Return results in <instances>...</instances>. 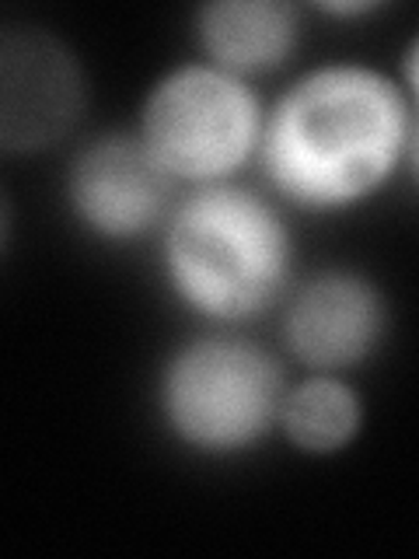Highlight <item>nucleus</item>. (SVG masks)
Returning a JSON list of instances; mask_svg holds the SVG:
<instances>
[{"label": "nucleus", "mask_w": 419, "mask_h": 559, "mask_svg": "<svg viewBox=\"0 0 419 559\" xmlns=\"http://www.w3.org/2000/svg\"><path fill=\"white\" fill-rule=\"evenodd\" d=\"M409 136L412 109L398 78L332 60L290 81L266 109L255 165L287 210L339 217L406 171Z\"/></svg>", "instance_id": "nucleus-1"}, {"label": "nucleus", "mask_w": 419, "mask_h": 559, "mask_svg": "<svg viewBox=\"0 0 419 559\" xmlns=\"http://www.w3.org/2000/svg\"><path fill=\"white\" fill-rule=\"evenodd\" d=\"M157 241L171 301L210 329L259 322L297 284L287 206L241 179L182 192Z\"/></svg>", "instance_id": "nucleus-2"}, {"label": "nucleus", "mask_w": 419, "mask_h": 559, "mask_svg": "<svg viewBox=\"0 0 419 559\" xmlns=\"http://www.w3.org/2000/svg\"><path fill=\"white\" fill-rule=\"evenodd\" d=\"M287 374L266 346L238 329L179 343L154 381V413L168 441L206 462H231L279 430Z\"/></svg>", "instance_id": "nucleus-3"}, {"label": "nucleus", "mask_w": 419, "mask_h": 559, "mask_svg": "<svg viewBox=\"0 0 419 559\" xmlns=\"http://www.w3.org/2000/svg\"><path fill=\"white\" fill-rule=\"evenodd\" d=\"M266 105L252 81L210 60L165 70L140 105L136 136L175 186L203 189L238 182L259 162Z\"/></svg>", "instance_id": "nucleus-4"}, {"label": "nucleus", "mask_w": 419, "mask_h": 559, "mask_svg": "<svg viewBox=\"0 0 419 559\" xmlns=\"http://www.w3.org/2000/svg\"><path fill=\"white\" fill-rule=\"evenodd\" d=\"M63 197L70 217L84 227L87 238L101 245H136L161 235L179 203V186L136 133H116L77 151L67 168Z\"/></svg>", "instance_id": "nucleus-5"}, {"label": "nucleus", "mask_w": 419, "mask_h": 559, "mask_svg": "<svg viewBox=\"0 0 419 559\" xmlns=\"http://www.w3.org/2000/svg\"><path fill=\"white\" fill-rule=\"evenodd\" d=\"M392 329V308L371 276L328 266L290 287L279 305V336L308 371L346 374L374 360Z\"/></svg>", "instance_id": "nucleus-6"}, {"label": "nucleus", "mask_w": 419, "mask_h": 559, "mask_svg": "<svg viewBox=\"0 0 419 559\" xmlns=\"http://www.w3.org/2000/svg\"><path fill=\"white\" fill-rule=\"evenodd\" d=\"M84 109V74L60 39L11 28L0 43V147L35 154L70 133Z\"/></svg>", "instance_id": "nucleus-7"}, {"label": "nucleus", "mask_w": 419, "mask_h": 559, "mask_svg": "<svg viewBox=\"0 0 419 559\" xmlns=\"http://www.w3.org/2000/svg\"><path fill=\"white\" fill-rule=\"evenodd\" d=\"M196 43L227 74L270 78L301 46V11L287 0H214L196 11Z\"/></svg>", "instance_id": "nucleus-8"}, {"label": "nucleus", "mask_w": 419, "mask_h": 559, "mask_svg": "<svg viewBox=\"0 0 419 559\" xmlns=\"http://www.w3.org/2000/svg\"><path fill=\"white\" fill-rule=\"evenodd\" d=\"M363 427V402L346 374L311 371L287 389L279 406V433L290 448L311 459H332L357 441Z\"/></svg>", "instance_id": "nucleus-9"}, {"label": "nucleus", "mask_w": 419, "mask_h": 559, "mask_svg": "<svg viewBox=\"0 0 419 559\" xmlns=\"http://www.w3.org/2000/svg\"><path fill=\"white\" fill-rule=\"evenodd\" d=\"M398 84L409 98L412 119H419V35L406 46V57H402V70H398Z\"/></svg>", "instance_id": "nucleus-10"}, {"label": "nucleus", "mask_w": 419, "mask_h": 559, "mask_svg": "<svg viewBox=\"0 0 419 559\" xmlns=\"http://www.w3.org/2000/svg\"><path fill=\"white\" fill-rule=\"evenodd\" d=\"M319 11H325L332 17H367L371 11H378V4H371V0H357V4H322Z\"/></svg>", "instance_id": "nucleus-11"}, {"label": "nucleus", "mask_w": 419, "mask_h": 559, "mask_svg": "<svg viewBox=\"0 0 419 559\" xmlns=\"http://www.w3.org/2000/svg\"><path fill=\"white\" fill-rule=\"evenodd\" d=\"M406 171L412 175V182L419 186V119H412V136H409V157H406Z\"/></svg>", "instance_id": "nucleus-12"}]
</instances>
